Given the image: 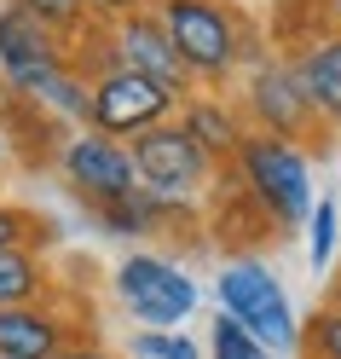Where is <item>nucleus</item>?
I'll return each instance as SVG.
<instances>
[{
  "label": "nucleus",
  "instance_id": "nucleus-2",
  "mask_svg": "<svg viewBox=\"0 0 341 359\" xmlns=\"http://www.w3.org/2000/svg\"><path fill=\"white\" fill-rule=\"evenodd\" d=\"M237 110H243V122L255 128V133H278V140L301 145V151H324V140H330V122L318 116V104L307 99L295 64L278 47H266L260 58L243 64Z\"/></svg>",
  "mask_w": 341,
  "mask_h": 359
},
{
  "label": "nucleus",
  "instance_id": "nucleus-1",
  "mask_svg": "<svg viewBox=\"0 0 341 359\" xmlns=\"http://www.w3.org/2000/svg\"><path fill=\"white\" fill-rule=\"evenodd\" d=\"M156 18L168 24L186 70L197 76V87H220L243 76L249 58H260V35L243 24V12H232L225 0H156Z\"/></svg>",
  "mask_w": 341,
  "mask_h": 359
},
{
  "label": "nucleus",
  "instance_id": "nucleus-4",
  "mask_svg": "<svg viewBox=\"0 0 341 359\" xmlns=\"http://www.w3.org/2000/svg\"><path fill=\"white\" fill-rule=\"evenodd\" d=\"M133 163H139V186L151 197H162V203H174V209H202V197L214 191V180L225 168L197 145V133L179 116L139 133L133 140Z\"/></svg>",
  "mask_w": 341,
  "mask_h": 359
},
{
  "label": "nucleus",
  "instance_id": "nucleus-7",
  "mask_svg": "<svg viewBox=\"0 0 341 359\" xmlns=\"http://www.w3.org/2000/svg\"><path fill=\"white\" fill-rule=\"evenodd\" d=\"M110 284L116 302L139 319V330H179L197 313V278L156 250H133L127 261H116Z\"/></svg>",
  "mask_w": 341,
  "mask_h": 359
},
{
  "label": "nucleus",
  "instance_id": "nucleus-12",
  "mask_svg": "<svg viewBox=\"0 0 341 359\" xmlns=\"http://www.w3.org/2000/svg\"><path fill=\"white\" fill-rule=\"evenodd\" d=\"M64 348H76V336L47 302L0 307V353L6 359H58Z\"/></svg>",
  "mask_w": 341,
  "mask_h": 359
},
{
  "label": "nucleus",
  "instance_id": "nucleus-15",
  "mask_svg": "<svg viewBox=\"0 0 341 359\" xmlns=\"http://www.w3.org/2000/svg\"><path fill=\"white\" fill-rule=\"evenodd\" d=\"M12 6L41 18V24L53 35H64L70 47H87V41H93V12H87V0H12Z\"/></svg>",
  "mask_w": 341,
  "mask_h": 359
},
{
  "label": "nucleus",
  "instance_id": "nucleus-22",
  "mask_svg": "<svg viewBox=\"0 0 341 359\" xmlns=\"http://www.w3.org/2000/svg\"><path fill=\"white\" fill-rule=\"evenodd\" d=\"M58 359H110L104 348H93V342H76V348H64Z\"/></svg>",
  "mask_w": 341,
  "mask_h": 359
},
{
  "label": "nucleus",
  "instance_id": "nucleus-14",
  "mask_svg": "<svg viewBox=\"0 0 341 359\" xmlns=\"http://www.w3.org/2000/svg\"><path fill=\"white\" fill-rule=\"evenodd\" d=\"M53 290V261L41 250H0V307H29Z\"/></svg>",
  "mask_w": 341,
  "mask_h": 359
},
{
  "label": "nucleus",
  "instance_id": "nucleus-24",
  "mask_svg": "<svg viewBox=\"0 0 341 359\" xmlns=\"http://www.w3.org/2000/svg\"><path fill=\"white\" fill-rule=\"evenodd\" d=\"M0 156H6V140H0Z\"/></svg>",
  "mask_w": 341,
  "mask_h": 359
},
{
  "label": "nucleus",
  "instance_id": "nucleus-8",
  "mask_svg": "<svg viewBox=\"0 0 341 359\" xmlns=\"http://www.w3.org/2000/svg\"><path fill=\"white\" fill-rule=\"evenodd\" d=\"M272 47L295 64V76H301L307 99L318 104V116H324L330 128H341V24H335L330 0L318 6L312 24H295L289 12H278Z\"/></svg>",
  "mask_w": 341,
  "mask_h": 359
},
{
  "label": "nucleus",
  "instance_id": "nucleus-20",
  "mask_svg": "<svg viewBox=\"0 0 341 359\" xmlns=\"http://www.w3.org/2000/svg\"><path fill=\"white\" fill-rule=\"evenodd\" d=\"M127 353L133 359H202V348L191 336H179V330H133Z\"/></svg>",
  "mask_w": 341,
  "mask_h": 359
},
{
  "label": "nucleus",
  "instance_id": "nucleus-13",
  "mask_svg": "<svg viewBox=\"0 0 341 359\" xmlns=\"http://www.w3.org/2000/svg\"><path fill=\"white\" fill-rule=\"evenodd\" d=\"M179 122L197 133V145L209 151L214 163H232V156H237V145L249 140L243 110L225 99V93H214V87H197L191 99H179Z\"/></svg>",
  "mask_w": 341,
  "mask_h": 359
},
{
  "label": "nucleus",
  "instance_id": "nucleus-18",
  "mask_svg": "<svg viewBox=\"0 0 341 359\" xmlns=\"http://www.w3.org/2000/svg\"><path fill=\"white\" fill-rule=\"evenodd\" d=\"M53 238V220L18 203H0V250H41Z\"/></svg>",
  "mask_w": 341,
  "mask_h": 359
},
{
  "label": "nucleus",
  "instance_id": "nucleus-16",
  "mask_svg": "<svg viewBox=\"0 0 341 359\" xmlns=\"http://www.w3.org/2000/svg\"><path fill=\"white\" fill-rule=\"evenodd\" d=\"M209 359H278V353H266V342L249 325H237L232 313H214V325H209Z\"/></svg>",
  "mask_w": 341,
  "mask_h": 359
},
{
  "label": "nucleus",
  "instance_id": "nucleus-5",
  "mask_svg": "<svg viewBox=\"0 0 341 359\" xmlns=\"http://www.w3.org/2000/svg\"><path fill=\"white\" fill-rule=\"evenodd\" d=\"M214 296H220V313H232L237 325H249L266 342V353H301V325L289 313V296L278 273L260 261V255H232L214 278Z\"/></svg>",
  "mask_w": 341,
  "mask_h": 359
},
{
  "label": "nucleus",
  "instance_id": "nucleus-19",
  "mask_svg": "<svg viewBox=\"0 0 341 359\" xmlns=\"http://www.w3.org/2000/svg\"><path fill=\"white\" fill-rule=\"evenodd\" d=\"M335 226H341L335 197H318L312 220H307V261H312V273H330V261H335Z\"/></svg>",
  "mask_w": 341,
  "mask_h": 359
},
{
  "label": "nucleus",
  "instance_id": "nucleus-6",
  "mask_svg": "<svg viewBox=\"0 0 341 359\" xmlns=\"http://www.w3.org/2000/svg\"><path fill=\"white\" fill-rule=\"evenodd\" d=\"M93 81V110H87V128L93 133H110V140H139V133L162 128L179 116V93H168L162 81H151L139 70H122V64H93L87 70Z\"/></svg>",
  "mask_w": 341,
  "mask_h": 359
},
{
  "label": "nucleus",
  "instance_id": "nucleus-3",
  "mask_svg": "<svg viewBox=\"0 0 341 359\" xmlns=\"http://www.w3.org/2000/svg\"><path fill=\"white\" fill-rule=\"evenodd\" d=\"M232 168H237L243 186L255 191V203L272 215L278 232H301L312 220V151L278 140V133L249 128V140L237 145Z\"/></svg>",
  "mask_w": 341,
  "mask_h": 359
},
{
  "label": "nucleus",
  "instance_id": "nucleus-11",
  "mask_svg": "<svg viewBox=\"0 0 341 359\" xmlns=\"http://www.w3.org/2000/svg\"><path fill=\"white\" fill-rule=\"evenodd\" d=\"M104 53H110V64H122V70H139V76H151V81H162L168 93H179V99L197 93V76L186 70V58H179L168 24L156 18V6H139V12L116 18V24L104 29Z\"/></svg>",
  "mask_w": 341,
  "mask_h": 359
},
{
  "label": "nucleus",
  "instance_id": "nucleus-23",
  "mask_svg": "<svg viewBox=\"0 0 341 359\" xmlns=\"http://www.w3.org/2000/svg\"><path fill=\"white\" fill-rule=\"evenodd\" d=\"M330 12H335V24H341V0H330Z\"/></svg>",
  "mask_w": 341,
  "mask_h": 359
},
{
  "label": "nucleus",
  "instance_id": "nucleus-21",
  "mask_svg": "<svg viewBox=\"0 0 341 359\" xmlns=\"http://www.w3.org/2000/svg\"><path fill=\"white\" fill-rule=\"evenodd\" d=\"M139 6H156V0H87V12H93V18H104V24H116V18L139 12Z\"/></svg>",
  "mask_w": 341,
  "mask_h": 359
},
{
  "label": "nucleus",
  "instance_id": "nucleus-10",
  "mask_svg": "<svg viewBox=\"0 0 341 359\" xmlns=\"http://www.w3.org/2000/svg\"><path fill=\"white\" fill-rule=\"evenodd\" d=\"M70 58H76V47L64 35H53L41 18H29L24 6H12V0L0 6V81H6L12 93L35 99Z\"/></svg>",
  "mask_w": 341,
  "mask_h": 359
},
{
  "label": "nucleus",
  "instance_id": "nucleus-9",
  "mask_svg": "<svg viewBox=\"0 0 341 359\" xmlns=\"http://www.w3.org/2000/svg\"><path fill=\"white\" fill-rule=\"evenodd\" d=\"M58 174H64V186H70L93 215L139 191L133 145L110 140V133H93V128H81V133H70V140L58 145Z\"/></svg>",
  "mask_w": 341,
  "mask_h": 359
},
{
  "label": "nucleus",
  "instance_id": "nucleus-17",
  "mask_svg": "<svg viewBox=\"0 0 341 359\" xmlns=\"http://www.w3.org/2000/svg\"><path fill=\"white\" fill-rule=\"evenodd\" d=\"M301 359H341V296H330V302L307 319V330H301Z\"/></svg>",
  "mask_w": 341,
  "mask_h": 359
},
{
  "label": "nucleus",
  "instance_id": "nucleus-25",
  "mask_svg": "<svg viewBox=\"0 0 341 359\" xmlns=\"http://www.w3.org/2000/svg\"><path fill=\"white\" fill-rule=\"evenodd\" d=\"M0 359H6V353H0Z\"/></svg>",
  "mask_w": 341,
  "mask_h": 359
},
{
  "label": "nucleus",
  "instance_id": "nucleus-26",
  "mask_svg": "<svg viewBox=\"0 0 341 359\" xmlns=\"http://www.w3.org/2000/svg\"><path fill=\"white\" fill-rule=\"evenodd\" d=\"M335 296H341V290H335Z\"/></svg>",
  "mask_w": 341,
  "mask_h": 359
}]
</instances>
